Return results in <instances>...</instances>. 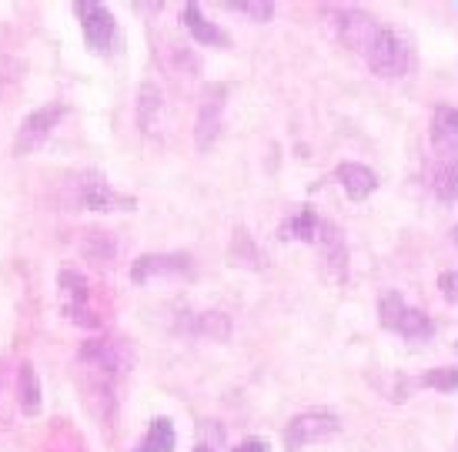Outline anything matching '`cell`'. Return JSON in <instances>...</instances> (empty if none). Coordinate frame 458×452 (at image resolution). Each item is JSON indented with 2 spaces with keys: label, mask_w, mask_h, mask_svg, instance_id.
<instances>
[{
  "label": "cell",
  "mask_w": 458,
  "mask_h": 452,
  "mask_svg": "<svg viewBox=\"0 0 458 452\" xmlns=\"http://www.w3.org/2000/svg\"><path fill=\"white\" fill-rule=\"evenodd\" d=\"M361 61H365V67L375 78L402 81L419 67V47H415V40L408 38V34H402L398 27L382 21V27L375 30L371 44L361 54Z\"/></svg>",
  "instance_id": "1"
},
{
  "label": "cell",
  "mask_w": 458,
  "mask_h": 452,
  "mask_svg": "<svg viewBox=\"0 0 458 452\" xmlns=\"http://www.w3.org/2000/svg\"><path fill=\"white\" fill-rule=\"evenodd\" d=\"M375 315H378V325L392 336L405 338V342H425V338L435 336V319L428 311L408 302L402 292H385V295L375 298Z\"/></svg>",
  "instance_id": "2"
},
{
  "label": "cell",
  "mask_w": 458,
  "mask_h": 452,
  "mask_svg": "<svg viewBox=\"0 0 458 452\" xmlns=\"http://www.w3.org/2000/svg\"><path fill=\"white\" fill-rule=\"evenodd\" d=\"M325 17H328L335 40L342 44L344 51L358 54V57L365 54V47L375 38V30L382 27V17L371 11V7H365V4H328Z\"/></svg>",
  "instance_id": "3"
},
{
  "label": "cell",
  "mask_w": 458,
  "mask_h": 452,
  "mask_svg": "<svg viewBox=\"0 0 458 452\" xmlns=\"http://www.w3.org/2000/svg\"><path fill=\"white\" fill-rule=\"evenodd\" d=\"M342 432V415L335 409H305L288 419L284 426V446L288 449H305V446H315V442H328Z\"/></svg>",
  "instance_id": "4"
},
{
  "label": "cell",
  "mask_w": 458,
  "mask_h": 452,
  "mask_svg": "<svg viewBox=\"0 0 458 452\" xmlns=\"http://www.w3.org/2000/svg\"><path fill=\"white\" fill-rule=\"evenodd\" d=\"M425 155L458 161V107L455 104H435L428 124H425Z\"/></svg>",
  "instance_id": "5"
},
{
  "label": "cell",
  "mask_w": 458,
  "mask_h": 452,
  "mask_svg": "<svg viewBox=\"0 0 458 452\" xmlns=\"http://www.w3.org/2000/svg\"><path fill=\"white\" fill-rule=\"evenodd\" d=\"M331 181L344 192L348 201H369L371 194L382 188L378 171L371 168L369 161H358V158H344L331 168Z\"/></svg>",
  "instance_id": "6"
},
{
  "label": "cell",
  "mask_w": 458,
  "mask_h": 452,
  "mask_svg": "<svg viewBox=\"0 0 458 452\" xmlns=\"http://www.w3.org/2000/svg\"><path fill=\"white\" fill-rule=\"evenodd\" d=\"M64 104H47V107H38V111H30V115L21 121V128H17V138H13V151L17 155H30V151H38L40 144L51 138V131L57 128V121L64 117Z\"/></svg>",
  "instance_id": "7"
},
{
  "label": "cell",
  "mask_w": 458,
  "mask_h": 452,
  "mask_svg": "<svg viewBox=\"0 0 458 452\" xmlns=\"http://www.w3.org/2000/svg\"><path fill=\"white\" fill-rule=\"evenodd\" d=\"M225 107H228V88L211 84L204 90L201 104H198V117H194V141H198V148L215 144V138L225 128Z\"/></svg>",
  "instance_id": "8"
},
{
  "label": "cell",
  "mask_w": 458,
  "mask_h": 452,
  "mask_svg": "<svg viewBox=\"0 0 458 452\" xmlns=\"http://www.w3.org/2000/svg\"><path fill=\"white\" fill-rule=\"evenodd\" d=\"M74 11L81 17V27H84V38H88L90 51H101V54L111 51V44L117 40L114 13L107 11L104 4H88V0L74 4Z\"/></svg>",
  "instance_id": "9"
},
{
  "label": "cell",
  "mask_w": 458,
  "mask_h": 452,
  "mask_svg": "<svg viewBox=\"0 0 458 452\" xmlns=\"http://www.w3.org/2000/svg\"><path fill=\"white\" fill-rule=\"evenodd\" d=\"M315 248L321 252V261H325V269H328L331 278L344 282V278H348V265H352V248H348L344 232L331 218H321Z\"/></svg>",
  "instance_id": "10"
},
{
  "label": "cell",
  "mask_w": 458,
  "mask_h": 452,
  "mask_svg": "<svg viewBox=\"0 0 458 452\" xmlns=\"http://www.w3.org/2000/svg\"><path fill=\"white\" fill-rule=\"evenodd\" d=\"M194 271V259L188 252H148L131 261V282H151L161 275H188Z\"/></svg>",
  "instance_id": "11"
},
{
  "label": "cell",
  "mask_w": 458,
  "mask_h": 452,
  "mask_svg": "<svg viewBox=\"0 0 458 452\" xmlns=\"http://www.w3.org/2000/svg\"><path fill=\"white\" fill-rule=\"evenodd\" d=\"M77 198H81V205L90 208V211H124V208L131 211V208L138 205L131 194L117 192L104 175H88V181L77 184Z\"/></svg>",
  "instance_id": "12"
},
{
  "label": "cell",
  "mask_w": 458,
  "mask_h": 452,
  "mask_svg": "<svg viewBox=\"0 0 458 452\" xmlns=\"http://www.w3.org/2000/svg\"><path fill=\"white\" fill-rule=\"evenodd\" d=\"M421 184L425 192L445 201V205H455L458 201V161H448V158H428L421 161Z\"/></svg>",
  "instance_id": "13"
},
{
  "label": "cell",
  "mask_w": 458,
  "mask_h": 452,
  "mask_svg": "<svg viewBox=\"0 0 458 452\" xmlns=\"http://www.w3.org/2000/svg\"><path fill=\"white\" fill-rule=\"evenodd\" d=\"M181 24H184V30H188L201 47H231L228 30L217 24V21H211L198 4H184V7H181Z\"/></svg>",
  "instance_id": "14"
},
{
  "label": "cell",
  "mask_w": 458,
  "mask_h": 452,
  "mask_svg": "<svg viewBox=\"0 0 458 452\" xmlns=\"http://www.w3.org/2000/svg\"><path fill=\"white\" fill-rule=\"evenodd\" d=\"M77 359L84 362L88 369H94V372H117L121 369V342L117 338H88L84 345H81V352H77Z\"/></svg>",
  "instance_id": "15"
},
{
  "label": "cell",
  "mask_w": 458,
  "mask_h": 452,
  "mask_svg": "<svg viewBox=\"0 0 458 452\" xmlns=\"http://www.w3.org/2000/svg\"><path fill=\"white\" fill-rule=\"evenodd\" d=\"M321 218L325 215H318L315 208H294L288 218L281 221L278 235L284 238V242H301V245H315V238H318V228H321Z\"/></svg>",
  "instance_id": "16"
},
{
  "label": "cell",
  "mask_w": 458,
  "mask_h": 452,
  "mask_svg": "<svg viewBox=\"0 0 458 452\" xmlns=\"http://www.w3.org/2000/svg\"><path fill=\"white\" fill-rule=\"evenodd\" d=\"M228 255L234 265H242V269H251V271H261L267 269V255L265 248L258 245V238L244 225H238L234 232H231V242H228Z\"/></svg>",
  "instance_id": "17"
},
{
  "label": "cell",
  "mask_w": 458,
  "mask_h": 452,
  "mask_svg": "<svg viewBox=\"0 0 458 452\" xmlns=\"http://www.w3.org/2000/svg\"><path fill=\"white\" fill-rule=\"evenodd\" d=\"M188 332H194V336H201V338H211V342H228L231 332H234V325H231L228 311L208 309V311H194V319L188 322Z\"/></svg>",
  "instance_id": "18"
},
{
  "label": "cell",
  "mask_w": 458,
  "mask_h": 452,
  "mask_svg": "<svg viewBox=\"0 0 458 452\" xmlns=\"http://www.w3.org/2000/svg\"><path fill=\"white\" fill-rule=\"evenodd\" d=\"M371 388L382 396V399L388 402H408L415 392H419V386H415V379L405 372H382V375H369Z\"/></svg>",
  "instance_id": "19"
},
{
  "label": "cell",
  "mask_w": 458,
  "mask_h": 452,
  "mask_svg": "<svg viewBox=\"0 0 458 452\" xmlns=\"http://www.w3.org/2000/svg\"><path fill=\"white\" fill-rule=\"evenodd\" d=\"M174 446H178V432H174V422H171L167 415H157V419H151L148 432L140 436L138 452H174Z\"/></svg>",
  "instance_id": "20"
},
{
  "label": "cell",
  "mask_w": 458,
  "mask_h": 452,
  "mask_svg": "<svg viewBox=\"0 0 458 452\" xmlns=\"http://www.w3.org/2000/svg\"><path fill=\"white\" fill-rule=\"evenodd\" d=\"M415 386L438 396H455L458 392V365H432L421 375H415Z\"/></svg>",
  "instance_id": "21"
},
{
  "label": "cell",
  "mask_w": 458,
  "mask_h": 452,
  "mask_svg": "<svg viewBox=\"0 0 458 452\" xmlns=\"http://www.w3.org/2000/svg\"><path fill=\"white\" fill-rule=\"evenodd\" d=\"M17 402H21V409H24L27 415L40 413V382L30 362H21V365H17Z\"/></svg>",
  "instance_id": "22"
},
{
  "label": "cell",
  "mask_w": 458,
  "mask_h": 452,
  "mask_svg": "<svg viewBox=\"0 0 458 452\" xmlns=\"http://www.w3.org/2000/svg\"><path fill=\"white\" fill-rule=\"evenodd\" d=\"M57 285H61V292H64V305H88L90 298V285L88 278L81 275V271L74 269H64L61 275H57Z\"/></svg>",
  "instance_id": "23"
},
{
  "label": "cell",
  "mask_w": 458,
  "mask_h": 452,
  "mask_svg": "<svg viewBox=\"0 0 458 452\" xmlns=\"http://www.w3.org/2000/svg\"><path fill=\"white\" fill-rule=\"evenodd\" d=\"M157 115H161V88L157 84H144L138 94V124L144 131H151Z\"/></svg>",
  "instance_id": "24"
},
{
  "label": "cell",
  "mask_w": 458,
  "mask_h": 452,
  "mask_svg": "<svg viewBox=\"0 0 458 452\" xmlns=\"http://www.w3.org/2000/svg\"><path fill=\"white\" fill-rule=\"evenodd\" d=\"M81 252H84L90 261H111L114 259V238L107 232H84Z\"/></svg>",
  "instance_id": "25"
},
{
  "label": "cell",
  "mask_w": 458,
  "mask_h": 452,
  "mask_svg": "<svg viewBox=\"0 0 458 452\" xmlns=\"http://www.w3.org/2000/svg\"><path fill=\"white\" fill-rule=\"evenodd\" d=\"M234 11L244 13V17H251V21H271L275 4H267V0H238Z\"/></svg>",
  "instance_id": "26"
},
{
  "label": "cell",
  "mask_w": 458,
  "mask_h": 452,
  "mask_svg": "<svg viewBox=\"0 0 458 452\" xmlns=\"http://www.w3.org/2000/svg\"><path fill=\"white\" fill-rule=\"evenodd\" d=\"M64 315L71 322L84 325V328H101V315L90 309V305H64Z\"/></svg>",
  "instance_id": "27"
},
{
  "label": "cell",
  "mask_w": 458,
  "mask_h": 452,
  "mask_svg": "<svg viewBox=\"0 0 458 452\" xmlns=\"http://www.w3.org/2000/svg\"><path fill=\"white\" fill-rule=\"evenodd\" d=\"M438 292H442L445 302L455 305L458 302V271H442V275H438Z\"/></svg>",
  "instance_id": "28"
},
{
  "label": "cell",
  "mask_w": 458,
  "mask_h": 452,
  "mask_svg": "<svg viewBox=\"0 0 458 452\" xmlns=\"http://www.w3.org/2000/svg\"><path fill=\"white\" fill-rule=\"evenodd\" d=\"M231 452H267V442L258 439V436H248V439H242Z\"/></svg>",
  "instance_id": "29"
},
{
  "label": "cell",
  "mask_w": 458,
  "mask_h": 452,
  "mask_svg": "<svg viewBox=\"0 0 458 452\" xmlns=\"http://www.w3.org/2000/svg\"><path fill=\"white\" fill-rule=\"evenodd\" d=\"M191 452H215V449H211V446H204V442H201V446H194Z\"/></svg>",
  "instance_id": "30"
}]
</instances>
